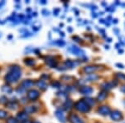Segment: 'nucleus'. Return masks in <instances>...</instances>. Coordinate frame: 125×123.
<instances>
[{
  "label": "nucleus",
  "instance_id": "f257e3e1",
  "mask_svg": "<svg viewBox=\"0 0 125 123\" xmlns=\"http://www.w3.org/2000/svg\"><path fill=\"white\" fill-rule=\"evenodd\" d=\"M21 77V69L17 66L12 67L10 68V72L5 76V81L8 83H13L17 82Z\"/></svg>",
  "mask_w": 125,
  "mask_h": 123
},
{
  "label": "nucleus",
  "instance_id": "f03ea898",
  "mask_svg": "<svg viewBox=\"0 0 125 123\" xmlns=\"http://www.w3.org/2000/svg\"><path fill=\"white\" fill-rule=\"evenodd\" d=\"M75 108L77 110H79V111H82V112H88L89 111L88 105L84 101H79V102H76Z\"/></svg>",
  "mask_w": 125,
  "mask_h": 123
},
{
  "label": "nucleus",
  "instance_id": "7ed1b4c3",
  "mask_svg": "<svg viewBox=\"0 0 125 123\" xmlns=\"http://www.w3.org/2000/svg\"><path fill=\"white\" fill-rule=\"evenodd\" d=\"M39 97V92L36 90H30L28 92V98L31 101H35Z\"/></svg>",
  "mask_w": 125,
  "mask_h": 123
},
{
  "label": "nucleus",
  "instance_id": "20e7f679",
  "mask_svg": "<svg viewBox=\"0 0 125 123\" xmlns=\"http://www.w3.org/2000/svg\"><path fill=\"white\" fill-rule=\"evenodd\" d=\"M33 82L32 80H24L23 82L21 83V87L24 90H28V89H30L33 86Z\"/></svg>",
  "mask_w": 125,
  "mask_h": 123
},
{
  "label": "nucleus",
  "instance_id": "39448f33",
  "mask_svg": "<svg viewBox=\"0 0 125 123\" xmlns=\"http://www.w3.org/2000/svg\"><path fill=\"white\" fill-rule=\"evenodd\" d=\"M55 115H56V117H57V118L59 119L61 122L65 123V117H64V114H63L62 110H60V109L57 110L55 112Z\"/></svg>",
  "mask_w": 125,
  "mask_h": 123
},
{
  "label": "nucleus",
  "instance_id": "423d86ee",
  "mask_svg": "<svg viewBox=\"0 0 125 123\" xmlns=\"http://www.w3.org/2000/svg\"><path fill=\"white\" fill-rule=\"evenodd\" d=\"M69 121L71 122V123H83L82 119H80L75 114H71L69 116Z\"/></svg>",
  "mask_w": 125,
  "mask_h": 123
},
{
  "label": "nucleus",
  "instance_id": "0eeeda50",
  "mask_svg": "<svg viewBox=\"0 0 125 123\" xmlns=\"http://www.w3.org/2000/svg\"><path fill=\"white\" fill-rule=\"evenodd\" d=\"M46 63L48 65V66H50L51 68H54V67L56 66V64H57V62H56L55 59L53 58V57H48L46 58Z\"/></svg>",
  "mask_w": 125,
  "mask_h": 123
},
{
  "label": "nucleus",
  "instance_id": "6e6552de",
  "mask_svg": "<svg viewBox=\"0 0 125 123\" xmlns=\"http://www.w3.org/2000/svg\"><path fill=\"white\" fill-rule=\"evenodd\" d=\"M79 92L81 93L84 94V95H88V94H91L93 92V89L89 86H83L82 88L79 89Z\"/></svg>",
  "mask_w": 125,
  "mask_h": 123
},
{
  "label": "nucleus",
  "instance_id": "1a4fd4ad",
  "mask_svg": "<svg viewBox=\"0 0 125 123\" xmlns=\"http://www.w3.org/2000/svg\"><path fill=\"white\" fill-rule=\"evenodd\" d=\"M28 119V114H26L25 112H19V114L17 115V120L18 121H20V122H25L27 121Z\"/></svg>",
  "mask_w": 125,
  "mask_h": 123
},
{
  "label": "nucleus",
  "instance_id": "9d476101",
  "mask_svg": "<svg viewBox=\"0 0 125 123\" xmlns=\"http://www.w3.org/2000/svg\"><path fill=\"white\" fill-rule=\"evenodd\" d=\"M36 111H37V108H36V106H26V107L24 108V112L26 114L34 113V112H36Z\"/></svg>",
  "mask_w": 125,
  "mask_h": 123
},
{
  "label": "nucleus",
  "instance_id": "9b49d317",
  "mask_svg": "<svg viewBox=\"0 0 125 123\" xmlns=\"http://www.w3.org/2000/svg\"><path fill=\"white\" fill-rule=\"evenodd\" d=\"M6 106L7 107H8L9 109H16V108L19 106V104H18L17 102L15 101H10V102H8L6 103Z\"/></svg>",
  "mask_w": 125,
  "mask_h": 123
},
{
  "label": "nucleus",
  "instance_id": "f8f14e48",
  "mask_svg": "<svg viewBox=\"0 0 125 123\" xmlns=\"http://www.w3.org/2000/svg\"><path fill=\"white\" fill-rule=\"evenodd\" d=\"M36 84H37V86H39V88H40V89H42V90H45L48 88V84L43 80L38 81Z\"/></svg>",
  "mask_w": 125,
  "mask_h": 123
},
{
  "label": "nucleus",
  "instance_id": "ddd939ff",
  "mask_svg": "<svg viewBox=\"0 0 125 123\" xmlns=\"http://www.w3.org/2000/svg\"><path fill=\"white\" fill-rule=\"evenodd\" d=\"M72 52H73V53H75L76 55H79V56H80V55L83 56V54H84V52H83V51H82V50H81L80 48H77V47H75V46L72 47Z\"/></svg>",
  "mask_w": 125,
  "mask_h": 123
},
{
  "label": "nucleus",
  "instance_id": "4468645a",
  "mask_svg": "<svg viewBox=\"0 0 125 123\" xmlns=\"http://www.w3.org/2000/svg\"><path fill=\"white\" fill-rule=\"evenodd\" d=\"M112 119H113V120H116V121H118L121 119V117H122V116H121V113L119 112V111H114L113 114H112L111 116Z\"/></svg>",
  "mask_w": 125,
  "mask_h": 123
},
{
  "label": "nucleus",
  "instance_id": "2eb2a0df",
  "mask_svg": "<svg viewBox=\"0 0 125 123\" xmlns=\"http://www.w3.org/2000/svg\"><path fill=\"white\" fill-rule=\"evenodd\" d=\"M99 112L101 113L102 115H106V114L109 112V108L107 107V106H102L99 109Z\"/></svg>",
  "mask_w": 125,
  "mask_h": 123
},
{
  "label": "nucleus",
  "instance_id": "dca6fc26",
  "mask_svg": "<svg viewBox=\"0 0 125 123\" xmlns=\"http://www.w3.org/2000/svg\"><path fill=\"white\" fill-rule=\"evenodd\" d=\"M98 68L96 67H93V66H89V67H86L84 68V72H88V73H90V72H93L94 71H96Z\"/></svg>",
  "mask_w": 125,
  "mask_h": 123
},
{
  "label": "nucleus",
  "instance_id": "f3484780",
  "mask_svg": "<svg viewBox=\"0 0 125 123\" xmlns=\"http://www.w3.org/2000/svg\"><path fill=\"white\" fill-rule=\"evenodd\" d=\"M2 92H4V93H11L12 92V89H11L9 86L5 85V86H3V87H2Z\"/></svg>",
  "mask_w": 125,
  "mask_h": 123
},
{
  "label": "nucleus",
  "instance_id": "a211bd4d",
  "mask_svg": "<svg viewBox=\"0 0 125 123\" xmlns=\"http://www.w3.org/2000/svg\"><path fill=\"white\" fill-rule=\"evenodd\" d=\"M25 64L28 65V66H33L34 64H35V60L33 58H28L25 60Z\"/></svg>",
  "mask_w": 125,
  "mask_h": 123
},
{
  "label": "nucleus",
  "instance_id": "6ab92c4d",
  "mask_svg": "<svg viewBox=\"0 0 125 123\" xmlns=\"http://www.w3.org/2000/svg\"><path fill=\"white\" fill-rule=\"evenodd\" d=\"M71 106H72V102L70 100L67 101V102L64 103V105H63V107H64V109L67 110V111H68V110L71 108Z\"/></svg>",
  "mask_w": 125,
  "mask_h": 123
},
{
  "label": "nucleus",
  "instance_id": "aec40b11",
  "mask_svg": "<svg viewBox=\"0 0 125 123\" xmlns=\"http://www.w3.org/2000/svg\"><path fill=\"white\" fill-rule=\"evenodd\" d=\"M107 97V94L104 93V92H102V93H99V95L98 96V100L99 101V102H102L103 100L105 98V97Z\"/></svg>",
  "mask_w": 125,
  "mask_h": 123
},
{
  "label": "nucleus",
  "instance_id": "412c9836",
  "mask_svg": "<svg viewBox=\"0 0 125 123\" xmlns=\"http://www.w3.org/2000/svg\"><path fill=\"white\" fill-rule=\"evenodd\" d=\"M8 116V113L3 110H0V119H3Z\"/></svg>",
  "mask_w": 125,
  "mask_h": 123
},
{
  "label": "nucleus",
  "instance_id": "4be33fe9",
  "mask_svg": "<svg viewBox=\"0 0 125 123\" xmlns=\"http://www.w3.org/2000/svg\"><path fill=\"white\" fill-rule=\"evenodd\" d=\"M65 64H66L67 67H68V68H73V67H74V62L73 61H70V60L65 62Z\"/></svg>",
  "mask_w": 125,
  "mask_h": 123
},
{
  "label": "nucleus",
  "instance_id": "5701e85b",
  "mask_svg": "<svg viewBox=\"0 0 125 123\" xmlns=\"http://www.w3.org/2000/svg\"><path fill=\"white\" fill-rule=\"evenodd\" d=\"M7 123H18V120L11 117L8 119V120H7Z\"/></svg>",
  "mask_w": 125,
  "mask_h": 123
},
{
  "label": "nucleus",
  "instance_id": "b1692460",
  "mask_svg": "<svg viewBox=\"0 0 125 123\" xmlns=\"http://www.w3.org/2000/svg\"><path fill=\"white\" fill-rule=\"evenodd\" d=\"M87 103V104H90V105H93L94 104V102H93V99H91V98H87L86 99V102H85Z\"/></svg>",
  "mask_w": 125,
  "mask_h": 123
},
{
  "label": "nucleus",
  "instance_id": "393cba45",
  "mask_svg": "<svg viewBox=\"0 0 125 123\" xmlns=\"http://www.w3.org/2000/svg\"><path fill=\"white\" fill-rule=\"evenodd\" d=\"M25 92V90L24 89H23V88H22L21 87V86H19V88H18V89H17V92H18V93H23V92Z\"/></svg>",
  "mask_w": 125,
  "mask_h": 123
},
{
  "label": "nucleus",
  "instance_id": "a878e982",
  "mask_svg": "<svg viewBox=\"0 0 125 123\" xmlns=\"http://www.w3.org/2000/svg\"><path fill=\"white\" fill-rule=\"evenodd\" d=\"M0 102H1V103L8 102H7V98L5 97H2L1 98H0Z\"/></svg>",
  "mask_w": 125,
  "mask_h": 123
},
{
  "label": "nucleus",
  "instance_id": "bb28decb",
  "mask_svg": "<svg viewBox=\"0 0 125 123\" xmlns=\"http://www.w3.org/2000/svg\"><path fill=\"white\" fill-rule=\"evenodd\" d=\"M52 86H54V87H59V86H60V84H59V82H56L53 83V84H52Z\"/></svg>",
  "mask_w": 125,
  "mask_h": 123
},
{
  "label": "nucleus",
  "instance_id": "cd10ccee",
  "mask_svg": "<svg viewBox=\"0 0 125 123\" xmlns=\"http://www.w3.org/2000/svg\"><path fill=\"white\" fill-rule=\"evenodd\" d=\"M4 4H5V1H1V2H0V8H1Z\"/></svg>",
  "mask_w": 125,
  "mask_h": 123
},
{
  "label": "nucleus",
  "instance_id": "c85d7f7f",
  "mask_svg": "<svg viewBox=\"0 0 125 123\" xmlns=\"http://www.w3.org/2000/svg\"><path fill=\"white\" fill-rule=\"evenodd\" d=\"M22 123H32V122H29V121H25V122H23Z\"/></svg>",
  "mask_w": 125,
  "mask_h": 123
},
{
  "label": "nucleus",
  "instance_id": "c756f323",
  "mask_svg": "<svg viewBox=\"0 0 125 123\" xmlns=\"http://www.w3.org/2000/svg\"><path fill=\"white\" fill-rule=\"evenodd\" d=\"M122 91L124 92H125V86H124V87H122Z\"/></svg>",
  "mask_w": 125,
  "mask_h": 123
},
{
  "label": "nucleus",
  "instance_id": "7c9ffc66",
  "mask_svg": "<svg viewBox=\"0 0 125 123\" xmlns=\"http://www.w3.org/2000/svg\"><path fill=\"white\" fill-rule=\"evenodd\" d=\"M41 3H43V4H44V3H46V2L45 1H42V2H40Z\"/></svg>",
  "mask_w": 125,
  "mask_h": 123
},
{
  "label": "nucleus",
  "instance_id": "2f4dec72",
  "mask_svg": "<svg viewBox=\"0 0 125 123\" xmlns=\"http://www.w3.org/2000/svg\"><path fill=\"white\" fill-rule=\"evenodd\" d=\"M32 123H40V122H32Z\"/></svg>",
  "mask_w": 125,
  "mask_h": 123
},
{
  "label": "nucleus",
  "instance_id": "473e14b6",
  "mask_svg": "<svg viewBox=\"0 0 125 123\" xmlns=\"http://www.w3.org/2000/svg\"><path fill=\"white\" fill-rule=\"evenodd\" d=\"M0 37H1V34H0Z\"/></svg>",
  "mask_w": 125,
  "mask_h": 123
}]
</instances>
